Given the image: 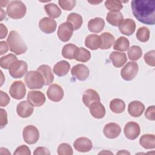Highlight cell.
I'll use <instances>...</instances> for the list:
<instances>
[{"label":"cell","mask_w":155,"mask_h":155,"mask_svg":"<svg viewBox=\"0 0 155 155\" xmlns=\"http://www.w3.org/2000/svg\"><path fill=\"white\" fill-rule=\"evenodd\" d=\"M44 8L47 14L53 18H58L61 16L62 13L60 8L54 3L45 5Z\"/></svg>","instance_id":"obj_34"},{"label":"cell","mask_w":155,"mask_h":155,"mask_svg":"<svg viewBox=\"0 0 155 155\" xmlns=\"http://www.w3.org/2000/svg\"><path fill=\"white\" fill-rule=\"evenodd\" d=\"M0 105L1 107H5L10 102V97L6 93H4L2 90L0 91Z\"/></svg>","instance_id":"obj_44"},{"label":"cell","mask_w":155,"mask_h":155,"mask_svg":"<svg viewBox=\"0 0 155 155\" xmlns=\"http://www.w3.org/2000/svg\"><path fill=\"white\" fill-rule=\"evenodd\" d=\"M139 143L145 149H154L155 148V136L154 134H143L140 137Z\"/></svg>","instance_id":"obj_28"},{"label":"cell","mask_w":155,"mask_h":155,"mask_svg":"<svg viewBox=\"0 0 155 155\" xmlns=\"http://www.w3.org/2000/svg\"><path fill=\"white\" fill-rule=\"evenodd\" d=\"M78 47L73 44H68L65 45L62 50V55L64 58L68 59H74L75 51Z\"/></svg>","instance_id":"obj_35"},{"label":"cell","mask_w":155,"mask_h":155,"mask_svg":"<svg viewBox=\"0 0 155 155\" xmlns=\"http://www.w3.org/2000/svg\"><path fill=\"white\" fill-rule=\"evenodd\" d=\"M101 38L97 35H89L85 40V45L90 50H95L98 49L101 46Z\"/></svg>","instance_id":"obj_25"},{"label":"cell","mask_w":155,"mask_h":155,"mask_svg":"<svg viewBox=\"0 0 155 155\" xmlns=\"http://www.w3.org/2000/svg\"><path fill=\"white\" fill-rule=\"evenodd\" d=\"M104 134L108 139H115L121 133L120 127L116 123L110 122L106 124L104 128Z\"/></svg>","instance_id":"obj_17"},{"label":"cell","mask_w":155,"mask_h":155,"mask_svg":"<svg viewBox=\"0 0 155 155\" xmlns=\"http://www.w3.org/2000/svg\"><path fill=\"white\" fill-rule=\"evenodd\" d=\"M1 21H2L4 18H5V12L3 10L2 8H1Z\"/></svg>","instance_id":"obj_50"},{"label":"cell","mask_w":155,"mask_h":155,"mask_svg":"<svg viewBox=\"0 0 155 155\" xmlns=\"http://www.w3.org/2000/svg\"><path fill=\"white\" fill-rule=\"evenodd\" d=\"M107 22L113 26H118L124 19V16L120 12H108L106 16Z\"/></svg>","instance_id":"obj_31"},{"label":"cell","mask_w":155,"mask_h":155,"mask_svg":"<svg viewBox=\"0 0 155 155\" xmlns=\"http://www.w3.org/2000/svg\"><path fill=\"white\" fill-rule=\"evenodd\" d=\"M104 153H105V154H106V153H107H107H108V154H113V153L110 152V151H107V152H106L105 151H101V152H100V153H99V154H104Z\"/></svg>","instance_id":"obj_52"},{"label":"cell","mask_w":155,"mask_h":155,"mask_svg":"<svg viewBox=\"0 0 155 155\" xmlns=\"http://www.w3.org/2000/svg\"><path fill=\"white\" fill-rule=\"evenodd\" d=\"M0 126L1 128H4L8 123L7 120V114L5 110L1 108V117H0Z\"/></svg>","instance_id":"obj_46"},{"label":"cell","mask_w":155,"mask_h":155,"mask_svg":"<svg viewBox=\"0 0 155 155\" xmlns=\"http://www.w3.org/2000/svg\"><path fill=\"white\" fill-rule=\"evenodd\" d=\"M155 51L151 50L148 51L144 55V61L145 62L151 67H154L155 65Z\"/></svg>","instance_id":"obj_42"},{"label":"cell","mask_w":155,"mask_h":155,"mask_svg":"<svg viewBox=\"0 0 155 155\" xmlns=\"http://www.w3.org/2000/svg\"><path fill=\"white\" fill-rule=\"evenodd\" d=\"M67 22L71 24L74 30H76L81 27L83 23V19L81 15L79 14L76 13H71L67 16Z\"/></svg>","instance_id":"obj_29"},{"label":"cell","mask_w":155,"mask_h":155,"mask_svg":"<svg viewBox=\"0 0 155 155\" xmlns=\"http://www.w3.org/2000/svg\"><path fill=\"white\" fill-rule=\"evenodd\" d=\"M110 59L111 60L113 65L116 68L122 67L127 61L125 53L118 51H113L110 54Z\"/></svg>","instance_id":"obj_24"},{"label":"cell","mask_w":155,"mask_h":155,"mask_svg":"<svg viewBox=\"0 0 155 155\" xmlns=\"http://www.w3.org/2000/svg\"><path fill=\"white\" fill-rule=\"evenodd\" d=\"M154 112H155V108L154 105L150 106L146 110L145 113V117L150 120H154L155 116H154Z\"/></svg>","instance_id":"obj_45"},{"label":"cell","mask_w":155,"mask_h":155,"mask_svg":"<svg viewBox=\"0 0 155 155\" xmlns=\"http://www.w3.org/2000/svg\"><path fill=\"white\" fill-rule=\"evenodd\" d=\"M57 152L59 155H71L73 154L71 147L67 143H61L58 148Z\"/></svg>","instance_id":"obj_40"},{"label":"cell","mask_w":155,"mask_h":155,"mask_svg":"<svg viewBox=\"0 0 155 155\" xmlns=\"http://www.w3.org/2000/svg\"><path fill=\"white\" fill-rule=\"evenodd\" d=\"M18 60L17 57L13 54H8L1 58L0 65L1 68L4 69H9L10 65Z\"/></svg>","instance_id":"obj_36"},{"label":"cell","mask_w":155,"mask_h":155,"mask_svg":"<svg viewBox=\"0 0 155 155\" xmlns=\"http://www.w3.org/2000/svg\"><path fill=\"white\" fill-rule=\"evenodd\" d=\"M70 69V64L66 61H61L57 62L53 67V72L57 76L61 77L66 75Z\"/></svg>","instance_id":"obj_26"},{"label":"cell","mask_w":155,"mask_h":155,"mask_svg":"<svg viewBox=\"0 0 155 155\" xmlns=\"http://www.w3.org/2000/svg\"><path fill=\"white\" fill-rule=\"evenodd\" d=\"M22 136L24 141L27 143L31 145L36 143L39 140V132L34 125H27L23 130Z\"/></svg>","instance_id":"obj_6"},{"label":"cell","mask_w":155,"mask_h":155,"mask_svg":"<svg viewBox=\"0 0 155 155\" xmlns=\"http://www.w3.org/2000/svg\"><path fill=\"white\" fill-rule=\"evenodd\" d=\"M24 81L26 85L30 89H40L45 85V81L42 74L37 70L27 72Z\"/></svg>","instance_id":"obj_4"},{"label":"cell","mask_w":155,"mask_h":155,"mask_svg":"<svg viewBox=\"0 0 155 155\" xmlns=\"http://www.w3.org/2000/svg\"><path fill=\"white\" fill-rule=\"evenodd\" d=\"M136 38L142 42H147L150 38L149 29L145 27H140L136 32Z\"/></svg>","instance_id":"obj_39"},{"label":"cell","mask_w":155,"mask_h":155,"mask_svg":"<svg viewBox=\"0 0 155 155\" xmlns=\"http://www.w3.org/2000/svg\"><path fill=\"white\" fill-rule=\"evenodd\" d=\"M73 27L71 24L68 22L61 24L58 30V36L62 42H67L70 39L73 34Z\"/></svg>","instance_id":"obj_9"},{"label":"cell","mask_w":155,"mask_h":155,"mask_svg":"<svg viewBox=\"0 0 155 155\" xmlns=\"http://www.w3.org/2000/svg\"><path fill=\"white\" fill-rule=\"evenodd\" d=\"M39 27L42 32L47 34H50L56 30L57 24L53 18L44 17L40 20Z\"/></svg>","instance_id":"obj_13"},{"label":"cell","mask_w":155,"mask_h":155,"mask_svg":"<svg viewBox=\"0 0 155 155\" xmlns=\"http://www.w3.org/2000/svg\"><path fill=\"white\" fill-rule=\"evenodd\" d=\"M105 6L110 12H119L123 8L122 2L118 0H107L105 2Z\"/></svg>","instance_id":"obj_38"},{"label":"cell","mask_w":155,"mask_h":155,"mask_svg":"<svg viewBox=\"0 0 155 155\" xmlns=\"http://www.w3.org/2000/svg\"><path fill=\"white\" fill-rule=\"evenodd\" d=\"M105 26V21L101 18H95L90 19L88 22V28L90 31L93 33L101 32Z\"/></svg>","instance_id":"obj_23"},{"label":"cell","mask_w":155,"mask_h":155,"mask_svg":"<svg viewBox=\"0 0 155 155\" xmlns=\"http://www.w3.org/2000/svg\"><path fill=\"white\" fill-rule=\"evenodd\" d=\"M139 67L136 62H128L120 71V75L125 81H131L137 75Z\"/></svg>","instance_id":"obj_7"},{"label":"cell","mask_w":155,"mask_h":155,"mask_svg":"<svg viewBox=\"0 0 155 155\" xmlns=\"http://www.w3.org/2000/svg\"><path fill=\"white\" fill-rule=\"evenodd\" d=\"M33 154H35V155H39V154L50 155V152L48 150V149H47L45 147H37L35 149V150L33 152Z\"/></svg>","instance_id":"obj_47"},{"label":"cell","mask_w":155,"mask_h":155,"mask_svg":"<svg viewBox=\"0 0 155 155\" xmlns=\"http://www.w3.org/2000/svg\"><path fill=\"white\" fill-rule=\"evenodd\" d=\"M131 5L134 16L139 22L147 25L154 24V0H133Z\"/></svg>","instance_id":"obj_1"},{"label":"cell","mask_w":155,"mask_h":155,"mask_svg":"<svg viewBox=\"0 0 155 155\" xmlns=\"http://www.w3.org/2000/svg\"><path fill=\"white\" fill-rule=\"evenodd\" d=\"M130 154V153L129 152H127V151H125V150H122V151H119L118 153H117V154Z\"/></svg>","instance_id":"obj_51"},{"label":"cell","mask_w":155,"mask_h":155,"mask_svg":"<svg viewBox=\"0 0 155 155\" xmlns=\"http://www.w3.org/2000/svg\"><path fill=\"white\" fill-rule=\"evenodd\" d=\"M129 47L130 42L128 39L124 36L119 37L113 44L114 50L120 51H125L128 50Z\"/></svg>","instance_id":"obj_32"},{"label":"cell","mask_w":155,"mask_h":155,"mask_svg":"<svg viewBox=\"0 0 155 155\" xmlns=\"http://www.w3.org/2000/svg\"><path fill=\"white\" fill-rule=\"evenodd\" d=\"M110 108L114 113H122L125 108V104L120 99H114L110 103Z\"/></svg>","instance_id":"obj_33"},{"label":"cell","mask_w":155,"mask_h":155,"mask_svg":"<svg viewBox=\"0 0 155 155\" xmlns=\"http://www.w3.org/2000/svg\"><path fill=\"white\" fill-rule=\"evenodd\" d=\"M33 105L26 101L20 102L16 107V112L19 116L22 118L30 117L33 113Z\"/></svg>","instance_id":"obj_15"},{"label":"cell","mask_w":155,"mask_h":155,"mask_svg":"<svg viewBox=\"0 0 155 155\" xmlns=\"http://www.w3.org/2000/svg\"><path fill=\"white\" fill-rule=\"evenodd\" d=\"M8 30L5 25L3 24H0V33H1V39H4L6 37L7 35Z\"/></svg>","instance_id":"obj_49"},{"label":"cell","mask_w":155,"mask_h":155,"mask_svg":"<svg viewBox=\"0 0 155 155\" xmlns=\"http://www.w3.org/2000/svg\"><path fill=\"white\" fill-rule=\"evenodd\" d=\"M26 12V6L21 1H12L8 4L7 13L10 18L13 19L22 18L25 15Z\"/></svg>","instance_id":"obj_3"},{"label":"cell","mask_w":155,"mask_h":155,"mask_svg":"<svg viewBox=\"0 0 155 155\" xmlns=\"http://www.w3.org/2000/svg\"><path fill=\"white\" fill-rule=\"evenodd\" d=\"M75 150L79 152H88L93 148V143L90 139L87 137H82L78 138L73 144Z\"/></svg>","instance_id":"obj_18"},{"label":"cell","mask_w":155,"mask_h":155,"mask_svg":"<svg viewBox=\"0 0 155 155\" xmlns=\"http://www.w3.org/2000/svg\"><path fill=\"white\" fill-rule=\"evenodd\" d=\"M142 55V50L139 46L133 45L128 49V58L131 60L136 61L138 60Z\"/></svg>","instance_id":"obj_37"},{"label":"cell","mask_w":155,"mask_h":155,"mask_svg":"<svg viewBox=\"0 0 155 155\" xmlns=\"http://www.w3.org/2000/svg\"><path fill=\"white\" fill-rule=\"evenodd\" d=\"M120 32L125 35L130 36L134 33L136 29V23L132 19L127 18L123 19L118 25Z\"/></svg>","instance_id":"obj_16"},{"label":"cell","mask_w":155,"mask_h":155,"mask_svg":"<svg viewBox=\"0 0 155 155\" xmlns=\"http://www.w3.org/2000/svg\"><path fill=\"white\" fill-rule=\"evenodd\" d=\"M90 114L96 119H102L105 116V108L100 102H95L89 106Z\"/></svg>","instance_id":"obj_21"},{"label":"cell","mask_w":155,"mask_h":155,"mask_svg":"<svg viewBox=\"0 0 155 155\" xmlns=\"http://www.w3.org/2000/svg\"><path fill=\"white\" fill-rule=\"evenodd\" d=\"M124 132L127 139L130 140L136 139L140 134V126L135 122H129L125 125Z\"/></svg>","instance_id":"obj_11"},{"label":"cell","mask_w":155,"mask_h":155,"mask_svg":"<svg viewBox=\"0 0 155 155\" xmlns=\"http://www.w3.org/2000/svg\"><path fill=\"white\" fill-rule=\"evenodd\" d=\"M101 38V49L106 50L111 48L114 42V37L109 32H104L100 36Z\"/></svg>","instance_id":"obj_27"},{"label":"cell","mask_w":155,"mask_h":155,"mask_svg":"<svg viewBox=\"0 0 155 155\" xmlns=\"http://www.w3.org/2000/svg\"><path fill=\"white\" fill-rule=\"evenodd\" d=\"M0 45H1V52L0 54L2 55L7 53L8 50V44L5 41H1L0 42Z\"/></svg>","instance_id":"obj_48"},{"label":"cell","mask_w":155,"mask_h":155,"mask_svg":"<svg viewBox=\"0 0 155 155\" xmlns=\"http://www.w3.org/2000/svg\"><path fill=\"white\" fill-rule=\"evenodd\" d=\"M47 95L50 100L57 102L62 99L64 93L63 89L59 85L53 84L48 88Z\"/></svg>","instance_id":"obj_10"},{"label":"cell","mask_w":155,"mask_h":155,"mask_svg":"<svg viewBox=\"0 0 155 155\" xmlns=\"http://www.w3.org/2000/svg\"><path fill=\"white\" fill-rule=\"evenodd\" d=\"M59 5L64 10H71L76 5V1L75 0H59L58 1Z\"/></svg>","instance_id":"obj_41"},{"label":"cell","mask_w":155,"mask_h":155,"mask_svg":"<svg viewBox=\"0 0 155 155\" xmlns=\"http://www.w3.org/2000/svg\"><path fill=\"white\" fill-rule=\"evenodd\" d=\"M91 58V53L90 52L83 48V47H79L76 49L74 56V59H76L77 61L81 62H86L88 61Z\"/></svg>","instance_id":"obj_30"},{"label":"cell","mask_w":155,"mask_h":155,"mask_svg":"<svg viewBox=\"0 0 155 155\" xmlns=\"http://www.w3.org/2000/svg\"><path fill=\"white\" fill-rule=\"evenodd\" d=\"M100 96L97 92L94 90L88 89L83 93L82 102L87 107H89L92 103L95 102H100Z\"/></svg>","instance_id":"obj_19"},{"label":"cell","mask_w":155,"mask_h":155,"mask_svg":"<svg viewBox=\"0 0 155 155\" xmlns=\"http://www.w3.org/2000/svg\"><path fill=\"white\" fill-rule=\"evenodd\" d=\"M10 50L17 55L24 54L27 50V46L21 35L15 30L10 32L7 39Z\"/></svg>","instance_id":"obj_2"},{"label":"cell","mask_w":155,"mask_h":155,"mask_svg":"<svg viewBox=\"0 0 155 155\" xmlns=\"http://www.w3.org/2000/svg\"><path fill=\"white\" fill-rule=\"evenodd\" d=\"M37 71L42 74L45 81V85H50L53 82L54 75L50 66L45 64L41 65L37 68Z\"/></svg>","instance_id":"obj_22"},{"label":"cell","mask_w":155,"mask_h":155,"mask_svg":"<svg viewBox=\"0 0 155 155\" xmlns=\"http://www.w3.org/2000/svg\"><path fill=\"white\" fill-rule=\"evenodd\" d=\"M71 75L79 81H85L89 76L88 68L84 64H79L73 67L71 70Z\"/></svg>","instance_id":"obj_14"},{"label":"cell","mask_w":155,"mask_h":155,"mask_svg":"<svg viewBox=\"0 0 155 155\" xmlns=\"http://www.w3.org/2000/svg\"><path fill=\"white\" fill-rule=\"evenodd\" d=\"M27 101L33 107L42 106L45 102V97L43 93L40 91H30L27 96Z\"/></svg>","instance_id":"obj_12"},{"label":"cell","mask_w":155,"mask_h":155,"mask_svg":"<svg viewBox=\"0 0 155 155\" xmlns=\"http://www.w3.org/2000/svg\"><path fill=\"white\" fill-rule=\"evenodd\" d=\"M9 93L13 99L17 100L23 99L26 93V88L24 83L21 81L14 82L10 87Z\"/></svg>","instance_id":"obj_8"},{"label":"cell","mask_w":155,"mask_h":155,"mask_svg":"<svg viewBox=\"0 0 155 155\" xmlns=\"http://www.w3.org/2000/svg\"><path fill=\"white\" fill-rule=\"evenodd\" d=\"M28 65L26 62L22 60L15 61L9 68V74L15 79L21 78L27 71Z\"/></svg>","instance_id":"obj_5"},{"label":"cell","mask_w":155,"mask_h":155,"mask_svg":"<svg viewBox=\"0 0 155 155\" xmlns=\"http://www.w3.org/2000/svg\"><path fill=\"white\" fill-rule=\"evenodd\" d=\"M14 155L16 154H25V155H30L31 152L29 149V148L24 145H22L19 147H18L15 151L13 153Z\"/></svg>","instance_id":"obj_43"},{"label":"cell","mask_w":155,"mask_h":155,"mask_svg":"<svg viewBox=\"0 0 155 155\" xmlns=\"http://www.w3.org/2000/svg\"><path fill=\"white\" fill-rule=\"evenodd\" d=\"M145 110V106L140 101H133L128 104V111L130 115L134 117H140Z\"/></svg>","instance_id":"obj_20"}]
</instances>
